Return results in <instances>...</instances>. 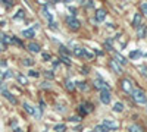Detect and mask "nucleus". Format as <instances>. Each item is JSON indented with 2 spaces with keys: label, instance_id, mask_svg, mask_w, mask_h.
I'll use <instances>...</instances> for the list:
<instances>
[{
  "label": "nucleus",
  "instance_id": "obj_1",
  "mask_svg": "<svg viewBox=\"0 0 147 132\" xmlns=\"http://www.w3.org/2000/svg\"><path fill=\"white\" fill-rule=\"evenodd\" d=\"M132 98L136 100L137 103H140V104H143V103H147L146 92H144L143 90H140V88H136V90L132 91Z\"/></svg>",
  "mask_w": 147,
  "mask_h": 132
},
{
  "label": "nucleus",
  "instance_id": "obj_2",
  "mask_svg": "<svg viewBox=\"0 0 147 132\" xmlns=\"http://www.w3.org/2000/svg\"><path fill=\"white\" fill-rule=\"evenodd\" d=\"M65 21H66V23L69 25V28H71V29H74V31L78 29V28L81 27V22H80V19H78V18H75L74 15L66 16V18H65Z\"/></svg>",
  "mask_w": 147,
  "mask_h": 132
},
{
  "label": "nucleus",
  "instance_id": "obj_3",
  "mask_svg": "<svg viewBox=\"0 0 147 132\" xmlns=\"http://www.w3.org/2000/svg\"><path fill=\"white\" fill-rule=\"evenodd\" d=\"M0 92H2V95H3V97H5V98H6V100H7L10 104H13V106H16V104H18V98H16L15 95L12 94L9 90H6L5 87H3L2 90H0Z\"/></svg>",
  "mask_w": 147,
  "mask_h": 132
},
{
  "label": "nucleus",
  "instance_id": "obj_4",
  "mask_svg": "<svg viewBox=\"0 0 147 132\" xmlns=\"http://www.w3.org/2000/svg\"><path fill=\"white\" fill-rule=\"evenodd\" d=\"M121 87H122V90H124L125 92H128V94H132V91H134V87H132V84H131L129 79H122L121 81Z\"/></svg>",
  "mask_w": 147,
  "mask_h": 132
},
{
  "label": "nucleus",
  "instance_id": "obj_5",
  "mask_svg": "<svg viewBox=\"0 0 147 132\" xmlns=\"http://www.w3.org/2000/svg\"><path fill=\"white\" fill-rule=\"evenodd\" d=\"M27 49L31 52V53H40L41 52V46L38 43H35V41H30L28 46H27Z\"/></svg>",
  "mask_w": 147,
  "mask_h": 132
},
{
  "label": "nucleus",
  "instance_id": "obj_6",
  "mask_svg": "<svg viewBox=\"0 0 147 132\" xmlns=\"http://www.w3.org/2000/svg\"><path fill=\"white\" fill-rule=\"evenodd\" d=\"M100 101L103 104H109L110 103V92H109V90H102L100 91Z\"/></svg>",
  "mask_w": 147,
  "mask_h": 132
},
{
  "label": "nucleus",
  "instance_id": "obj_7",
  "mask_svg": "<svg viewBox=\"0 0 147 132\" xmlns=\"http://www.w3.org/2000/svg\"><path fill=\"white\" fill-rule=\"evenodd\" d=\"M80 112H81V115H87V113L93 112V104L91 103H82L80 106Z\"/></svg>",
  "mask_w": 147,
  "mask_h": 132
},
{
  "label": "nucleus",
  "instance_id": "obj_8",
  "mask_svg": "<svg viewBox=\"0 0 147 132\" xmlns=\"http://www.w3.org/2000/svg\"><path fill=\"white\" fill-rule=\"evenodd\" d=\"M94 87L97 88V90H109V85H107V84L103 81V79H100V78H97L96 81H94Z\"/></svg>",
  "mask_w": 147,
  "mask_h": 132
},
{
  "label": "nucleus",
  "instance_id": "obj_9",
  "mask_svg": "<svg viewBox=\"0 0 147 132\" xmlns=\"http://www.w3.org/2000/svg\"><path fill=\"white\" fill-rule=\"evenodd\" d=\"M102 125H105L109 131H115V129H118V123H116L115 121H110V119H105Z\"/></svg>",
  "mask_w": 147,
  "mask_h": 132
},
{
  "label": "nucleus",
  "instance_id": "obj_10",
  "mask_svg": "<svg viewBox=\"0 0 147 132\" xmlns=\"http://www.w3.org/2000/svg\"><path fill=\"white\" fill-rule=\"evenodd\" d=\"M21 35L24 38H34L35 37V31H34V28H28V29H24L22 32H21Z\"/></svg>",
  "mask_w": 147,
  "mask_h": 132
},
{
  "label": "nucleus",
  "instance_id": "obj_11",
  "mask_svg": "<svg viewBox=\"0 0 147 132\" xmlns=\"http://www.w3.org/2000/svg\"><path fill=\"white\" fill-rule=\"evenodd\" d=\"M131 25L134 28H140L141 27V13H136V15H134V19H132Z\"/></svg>",
  "mask_w": 147,
  "mask_h": 132
},
{
  "label": "nucleus",
  "instance_id": "obj_12",
  "mask_svg": "<svg viewBox=\"0 0 147 132\" xmlns=\"http://www.w3.org/2000/svg\"><path fill=\"white\" fill-rule=\"evenodd\" d=\"M105 18H106V10L100 9V10H97V12H96V19L99 21V22H103Z\"/></svg>",
  "mask_w": 147,
  "mask_h": 132
},
{
  "label": "nucleus",
  "instance_id": "obj_13",
  "mask_svg": "<svg viewBox=\"0 0 147 132\" xmlns=\"http://www.w3.org/2000/svg\"><path fill=\"white\" fill-rule=\"evenodd\" d=\"M16 81L21 84V85H28V78L25 75H22V74H18L16 75Z\"/></svg>",
  "mask_w": 147,
  "mask_h": 132
},
{
  "label": "nucleus",
  "instance_id": "obj_14",
  "mask_svg": "<svg viewBox=\"0 0 147 132\" xmlns=\"http://www.w3.org/2000/svg\"><path fill=\"white\" fill-rule=\"evenodd\" d=\"M115 59H116L115 62H116L118 65H122V66H125V65H127V62H128L127 59H125V57H122L119 53H116V54H115Z\"/></svg>",
  "mask_w": 147,
  "mask_h": 132
},
{
  "label": "nucleus",
  "instance_id": "obj_15",
  "mask_svg": "<svg viewBox=\"0 0 147 132\" xmlns=\"http://www.w3.org/2000/svg\"><path fill=\"white\" fill-rule=\"evenodd\" d=\"M0 40H2L6 46H10V44H13L12 43V35H7V34H2V37H0Z\"/></svg>",
  "mask_w": 147,
  "mask_h": 132
},
{
  "label": "nucleus",
  "instance_id": "obj_16",
  "mask_svg": "<svg viewBox=\"0 0 147 132\" xmlns=\"http://www.w3.org/2000/svg\"><path fill=\"white\" fill-rule=\"evenodd\" d=\"M41 13H43V16H44V18H46L49 22H52V21H53V16L50 15V12L47 10V5H44V7H43V12H41Z\"/></svg>",
  "mask_w": 147,
  "mask_h": 132
},
{
  "label": "nucleus",
  "instance_id": "obj_17",
  "mask_svg": "<svg viewBox=\"0 0 147 132\" xmlns=\"http://www.w3.org/2000/svg\"><path fill=\"white\" fill-rule=\"evenodd\" d=\"M24 18H25V10H24V9H18L16 13L13 15V19L18 21V19H24Z\"/></svg>",
  "mask_w": 147,
  "mask_h": 132
},
{
  "label": "nucleus",
  "instance_id": "obj_18",
  "mask_svg": "<svg viewBox=\"0 0 147 132\" xmlns=\"http://www.w3.org/2000/svg\"><path fill=\"white\" fill-rule=\"evenodd\" d=\"M22 107H24V110H25L27 113H30V115H32V113H34V107H32L30 103L24 101V103H22Z\"/></svg>",
  "mask_w": 147,
  "mask_h": 132
},
{
  "label": "nucleus",
  "instance_id": "obj_19",
  "mask_svg": "<svg viewBox=\"0 0 147 132\" xmlns=\"http://www.w3.org/2000/svg\"><path fill=\"white\" fill-rule=\"evenodd\" d=\"M128 131H129V132H144V129H143L140 125H137V123H132V125L128 128Z\"/></svg>",
  "mask_w": 147,
  "mask_h": 132
},
{
  "label": "nucleus",
  "instance_id": "obj_20",
  "mask_svg": "<svg viewBox=\"0 0 147 132\" xmlns=\"http://www.w3.org/2000/svg\"><path fill=\"white\" fill-rule=\"evenodd\" d=\"M84 56L88 59V60H93V59L96 57L94 54V50H88V49H84Z\"/></svg>",
  "mask_w": 147,
  "mask_h": 132
},
{
  "label": "nucleus",
  "instance_id": "obj_21",
  "mask_svg": "<svg viewBox=\"0 0 147 132\" xmlns=\"http://www.w3.org/2000/svg\"><path fill=\"white\" fill-rule=\"evenodd\" d=\"M113 112H118V113L124 112V104H122L121 101H116V103L113 104Z\"/></svg>",
  "mask_w": 147,
  "mask_h": 132
},
{
  "label": "nucleus",
  "instance_id": "obj_22",
  "mask_svg": "<svg viewBox=\"0 0 147 132\" xmlns=\"http://www.w3.org/2000/svg\"><path fill=\"white\" fill-rule=\"evenodd\" d=\"M146 32H147V28H146L144 25H141L140 28H137V34H138L140 38H144V37H146Z\"/></svg>",
  "mask_w": 147,
  "mask_h": 132
},
{
  "label": "nucleus",
  "instance_id": "obj_23",
  "mask_svg": "<svg viewBox=\"0 0 147 132\" xmlns=\"http://www.w3.org/2000/svg\"><path fill=\"white\" fill-rule=\"evenodd\" d=\"M110 68H112V69L116 72V74H121V72H122V70H121V66H119V65H118V63L113 60V59L110 60Z\"/></svg>",
  "mask_w": 147,
  "mask_h": 132
},
{
  "label": "nucleus",
  "instance_id": "obj_24",
  "mask_svg": "<svg viewBox=\"0 0 147 132\" xmlns=\"http://www.w3.org/2000/svg\"><path fill=\"white\" fill-rule=\"evenodd\" d=\"M10 78H13V70L6 69V70L3 72V76H2V79H10Z\"/></svg>",
  "mask_w": 147,
  "mask_h": 132
},
{
  "label": "nucleus",
  "instance_id": "obj_25",
  "mask_svg": "<svg viewBox=\"0 0 147 132\" xmlns=\"http://www.w3.org/2000/svg\"><path fill=\"white\" fill-rule=\"evenodd\" d=\"M12 43H13L15 46H18V47H21V49H24V43H22V40H19L18 37H13V35H12Z\"/></svg>",
  "mask_w": 147,
  "mask_h": 132
},
{
  "label": "nucleus",
  "instance_id": "obj_26",
  "mask_svg": "<svg viewBox=\"0 0 147 132\" xmlns=\"http://www.w3.org/2000/svg\"><path fill=\"white\" fill-rule=\"evenodd\" d=\"M141 56H143V53H141L140 50H132V52L129 53V57H131V59H140Z\"/></svg>",
  "mask_w": 147,
  "mask_h": 132
},
{
  "label": "nucleus",
  "instance_id": "obj_27",
  "mask_svg": "<svg viewBox=\"0 0 147 132\" xmlns=\"http://www.w3.org/2000/svg\"><path fill=\"white\" fill-rule=\"evenodd\" d=\"M65 88H66L68 91H74V90H75V85H74L72 81L66 79V81H65Z\"/></svg>",
  "mask_w": 147,
  "mask_h": 132
},
{
  "label": "nucleus",
  "instance_id": "obj_28",
  "mask_svg": "<svg viewBox=\"0 0 147 132\" xmlns=\"http://www.w3.org/2000/svg\"><path fill=\"white\" fill-rule=\"evenodd\" d=\"M22 65L24 66H32L34 65V59H31V57H25V59H24V60H22Z\"/></svg>",
  "mask_w": 147,
  "mask_h": 132
},
{
  "label": "nucleus",
  "instance_id": "obj_29",
  "mask_svg": "<svg viewBox=\"0 0 147 132\" xmlns=\"http://www.w3.org/2000/svg\"><path fill=\"white\" fill-rule=\"evenodd\" d=\"M65 131H66V125H63V123L55 125V132H65Z\"/></svg>",
  "mask_w": 147,
  "mask_h": 132
},
{
  "label": "nucleus",
  "instance_id": "obj_30",
  "mask_svg": "<svg viewBox=\"0 0 147 132\" xmlns=\"http://www.w3.org/2000/svg\"><path fill=\"white\" fill-rule=\"evenodd\" d=\"M41 109L40 107H34V113H32V116L35 117V119H41Z\"/></svg>",
  "mask_w": 147,
  "mask_h": 132
},
{
  "label": "nucleus",
  "instance_id": "obj_31",
  "mask_svg": "<svg viewBox=\"0 0 147 132\" xmlns=\"http://www.w3.org/2000/svg\"><path fill=\"white\" fill-rule=\"evenodd\" d=\"M94 132H109V129H107L105 125L100 123V125H97V126L94 128Z\"/></svg>",
  "mask_w": 147,
  "mask_h": 132
},
{
  "label": "nucleus",
  "instance_id": "obj_32",
  "mask_svg": "<svg viewBox=\"0 0 147 132\" xmlns=\"http://www.w3.org/2000/svg\"><path fill=\"white\" fill-rule=\"evenodd\" d=\"M74 54L78 56V57L84 56V49H82V47H75V49H74Z\"/></svg>",
  "mask_w": 147,
  "mask_h": 132
},
{
  "label": "nucleus",
  "instance_id": "obj_33",
  "mask_svg": "<svg viewBox=\"0 0 147 132\" xmlns=\"http://www.w3.org/2000/svg\"><path fill=\"white\" fill-rule=\"evenodd\" d=\"M60 53H62V56H68V54H71V50L68 49V47H65V46H60Z\"/></svg>",
  "mask_w": 147,
  "mask_h": 132
},
{
  "label": "nucleus",
  "instance_id": "obj_34",
  "mask_svg": "<svg viewBox=\"0 0 147 132\" xmlns=\"http://www.w3.org/2000/svg\"><path fill=\"white\" fill-rule=\"evenodd\" d=\"M2 5L5 6V7H7V9H10L12 6H13L15 3L13 2H12V0H3V2H2Z\"/></svg>",
  "mask_w": 147,
  "mask_h": 132
},
{
  "label": "nucleus",
  "instance_id": "obj_35",
  "mask_svg": "<svg viewBox=\"0 0 147 132\" xmlns=\"http://www.w3.org/2000/svg\"><path fill=\"white\" fill-rule=\"evenodd\" d=\"M44 76H46L47 79H53V78H55V72H52V70H44Z\"/></svg>",
  "mask_w": 147,
  "mask_h": 132
},
{
  "label": "nucleus",
  "instance_id": "obj_36",
  "mask_svg": "<svg viewBox=\"0 0 147 132\" xmlns=\"http://www.w3.org/2000/svg\"><path fill=\"white\" fill-rule=\"evenodd\" d=\"M28 76H32V78H38L40 76V74L37 70H34V69H30L28 70Z\"/></svg>",
  "mask_w": 147,
  "mask_h": 132
},
{
  "label": "nucleus",
  "instance_id": "obj_37",
  "mask_svg": "<svg viewBox=\"0 0 147 132\" xmlns=\"http://www.w3.org/2000/svg\"><path fill=\"white\" fill-rule=\"evenodd\" d=\"M41 57H43V60H50V59H52V56H50V53H47V52H43L41 53Z\"/></svg>",
  "mask_w": 147,
  "mask_h": 132
},
{
  "label": "nucleus",
  "instance_id": "obj_38",
  "mask_svg": "<svg viewBox=\"0 0 147 132\" xmlns=\"http://www.w3.org/2000/svg\"><path fill=\"white\" fill-rule=\"evenodd\" d=\"M60 60H62L63 63H66L68 66H71V60H69V57H68V56H62V57H60Z\"/></svg>",
  "mask_w": 147,
  "mask_h": 132
},
{
  "label": "nucleus",
  "instance_id": "obj_39",
  "mask_svg": "<svg viewBox=\"0 0 147 132\" xmlns=\"http://www.w3.org/2000/svg\"><path fill=\"white\" fill-rule=\"evenodd\" d=\"M77 87H78L80 90H87V82H78Z\"/></svg>",
  "mask_w": 147,
  "mask_h": 132
},
{
  "label": "nucleus",
  "instance_id": "obj_40",
  "mask_svg": "<svg viewBox=\"0 0 147 132\" xmlns=\"http://www.w3.org/2000/svg\"><path fill=\"white\" fill-rule=\"evenodd\" d=\"M69 121H71V122H81V116H80V115H78V116H71Z\"/></svg>",
  "mask_w": 147,
  "mask_h": 132
},
{
  "label": "nucleus",
  "instance_id": "obj_41",
  "mask_svg": "<svg viewBox=\"0 0 147 132\" xmlns=\"http://www.w3.org/2000/svg\"><path fill=\"white\" fill-rule=\"evenodd\" d=\"M6 49H7V46H6V44L2 41V40H0V52H5Z\"/></svg>",
  "mask_w": 147,
  "mask_h": 132
},
{
  "label": "nucleus",
  "instance_id": "obj_42",
  "mask_svg": "<svg viewBox=\"0 0 147 132\" xmlns=\"http://www.w3.org/2000/svg\"><path fill=\"white\" fill-rule=\"evenodd\" d=\"M141 10H143V13L147 16V3H141Z\"/></svg>",
  "mask_w": 147,
  "mask_h": 132
},
{
  "label": "nucleus",
  "instance_id": "obj_43",
  "mask_svg": "<svg viewBox=\"0 0 147 132\" xmlns=\"http://www.w3.org/2000/svg\"><path fill=\"white\" fill-rule=\"evenodd\" d=\"M49 27H50L52 29H57V23L52 21V22H49Z\"/></svg>",
  "mask_w": 147,
  "mask_h": 132
},
{
  "label": "nucleus",
  "instance_id": "obj_44",
  "mask_svg": "<svg viewBox=\"0 0 147 132\" xmlns=\"http://www.w3.org/2000/svg\"><path fill=\"white\" fill-rule=\"evenodd\" d=\"M55 107H56V110L62 112V113H63V112H66V109H63V106H60V104H57V106H55Z\"/></svg>",
  "mask_w": 147,
  "mask_h": 132
},
{
  "label": "nucleus",
  "instance_id": "obj_45",
  "mask_svg": "<svg viewBox=\"0 0 147 132\" xmlns=\"http://www.w3.org/2000/svg\"><path fill=\"white\" fill-rule=\"evenodd\" d=\"M38 107H40L41 110H44V109H46V103H44L43 100H40V106H38Z\"/></svg>",
  "mask_w": 147,
  "mask_h": 132
},
{
  "label": "nucleus",
  "instance_id": "obj_46",
  "mask_svg": "<svg viewBox=\"0 0 147 132\" xmlns=\"http://www.w3.org/2000/svg\"><path fill=\"white\" fill-rule=\"evenodd\" d=\"M52 65H53V68L56 69V68H59V60H52Z\"/></svg>",
  "mask_w": 147,
  "mask_h": 132
},
{
  "label": "nucleus",
  "instance_id": "obj_47",
  "mask_svg": "<svg viewBox=\"0 0 147 132\" xmlns=\"http://www.w3.org/2000/svg\"><path fill=\"white\" fill-rule=\"evenodd\" d=\"M41 88H50V84H49V82H43L41 84Z\"/></svg>",
  "mask_w": 147,
  "mask_h": 132
},
{
  "label": "nucleus",
  "instance_id": "obj_48",
  "mask_svg": "<svg viewBox=\"0 0 147 132\" xmlns=\"http://www.w3.org/2000/svg\"><path fill=\"white\" fill-rule=\"evenodd\" d=\"M0 66H7V62L5 59H0Z\"/></svg>",
  "mask_w": 147,
  "mask_h": 132
},
{
  "label": "nucleus",
  "instance_id": "obj_49",
  "mask_svg": "<svg viewBox=\"0 0 147 132\" xmlns=\"http://www.w3.org/2000/svg\"><path fill=\"white\" fill-rule=\"evenodd\" d=\"M141 70H143V75L147 76V68H141Z\"/></svg>",
  "mask_w": 147,
  "mask_h": 132
},
{
  "label": "nucleus",
  "instance_id": "obj_50",
  "mask_svg": "<svg viewBox=\"0 0 147 132\" xmlns=\"http://www.w3.org/2000/svg\"><path fill=\"white\" fill-rule=\"evenodd\" d=\"M82 74H88V68L84 66V68H82Z\"/></svg>",
  "mask_w": 147,
  "mask_h": 132
},
{
  "label": "nucleus",
  "instance_id": "obj_51",
  "mask_svg": "<svg viewBox=\"0 0 147 132\" xmlns=\"http://www.w3.org/2000/svg\"><path fill=\"white\" fill-rule=\"evenodd\" d=\"M107 28L112 29V28H115V25H113V23H107Z\"/></svg>",
  "mask_w": 147,
  "mask_h": 132
},
{
  "label": "nucleus",
  "instance_id": "obj_52",
  "mask_svg": "<svg viewBox=\"0 0 147 132\" xmlns=\"http://www.w3.org/2000/svg\"><path fill=\"white\" fill-rule=\"evenodd\" d=\"M13 132H22V129H21V128H15Z\"/></svg>",
  "mask_w": 147,
  "mask_h": 132
},
{
  "label": "nucleus",
  "instance_id": "obj_53",
  "mask_svg": "<svg viewBox=\"0 0 147 132\" xmlns=\"http://www.w3.org/2000/svg\"><path fill=\"white\" fill-rule=\"evenodd\" d=\"M5 23H6L5 21H0V27H5Z\"/></svg>",
  "mask_w": 147,
  "mask_h": 132
},
{
  "label": "nucleus",
  "instance_id": "obj_54",
  "mask_svg": "<svg viewBox=\"0 0 147 132\" xmlns=\"http://www.w3.org/2000/svg\"><path fill=\"white\" fill-rule=\"evenodd\" d=\"M2 76H3V72H2V69H0V81H2Z\"/></svg>",
  "mask_w": 147,
  "mask_h": 132
}]
</instances>
